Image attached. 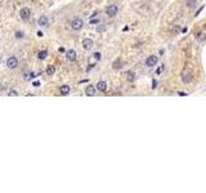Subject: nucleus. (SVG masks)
Masks as SVG:
<instances>
[{"label": "nucleus", "mask_w": 206, "mask_h": 193, "mask_svg": "<svg viewBox=\"0 0 206 193\" xmlns=\"http://www.w3.org/2000/svg\"><path fill=\"white\" fill-rule=\"evenodd\" d=\"M82 26H84V22H82V19L81 18H74L72 21H71V27H72V30L75 31H79L82 29Z\"/></svg>", "instance_id": "1"}, {"label": "nucleus", "mask_w": 206, "mask_h": 193, "mask_svg": "<svg viewBox=\"0 0 206 193\" xmlns=\"http://www.w3.org/2000/svg\"><path fill=\"white\" fill-rule=\"evenodd\" d=\"M19 15H21V18H22L23 21L30 19V17H31V9L27 8V7H23V8L19 10Z\"/></svg>", "instance_id": "2"}, {"label": "nucleus", "mask_w": 206, "mask_h": 193, "mask_svg": "<svg viewBox=\"0 0 206 193\" xmlns=\"http://www.w3.org/2000/svg\"><path fill=\"white\" fill-rule=\"evenodd\" d=\"M117 12H119V8H117V5H115V4L108 5L107 9H106V14L108 15V17H115V15L117 14Z\"/></svg>", "instance_id": "3"}, {"label": "nucleus", "mask_w": 206, "mask_h": 193, "mask_svg": "<svg viewBox=\"0 0 206 193\" xmlns=\"http://www.w3.org/2000/svg\"><path fill=\"white\" fill-rule=\"evenodd\" d=\"M7 66H8V68H10V70H14L18 67V59H17V57H9L8 60H7Z\"/></svg>", "instance_id": "4"}, {"label": "nucleus", "mask_w": 206, "mask_h": 193, "mask_svg": "<svg viewBox=\"0 0 206 193\" xmlns=\"http://www.w3.org/2000/svg\"><path fill=\"white\" fill-rule=\"evenodd\" d=\"M157 60H159V58H157L156 56H149V57L146 59V66H147V67H153V66L157 64Z\"/></svg>", "instance_id": "5"}, {"label": "nucleus", "mask_w": 206, "mask_h": 193, "mask_svg": "<svg viewBox=\"0 0 206 193\" xmlns=\"http://www.w3.org/2000/svg\"><path fill=\"white\" fill-rule=\"evenodd\" d=\"M182 81L183 82H191L192 81V72L191 71H184L183 74H182Z\"/></svg>", "instance_id": "6"}, {"label": "nucleus", "mask_w": 206, "mask_h": 193, "mask_svg": "<svg viewBox=\"0 0 206 193\" xmlns=\"http://www.w3.org/2000/svg\"><path fill=\"white\" fill-rule=\"evenodd\" d=\"M82 48H84L85 50L92 49V48H93V40H92V39H84V40H82Z\"/></svg>", "instance_id": "7"}, {"label": "nucleus", "mask_w": 206, "mask_h": 193, "mask_svg": "<svg viewBox=\"0 0 206 193\" xmlns=\"http://www.w3.org/2000/svg\"><path fill=\"white\" fill-rule=\"evenodd\" d=\"M85 94H86L88 97H94L95 95V88L93 86V85H88L86 89H85Z\"/></svg>", "instance_id": "8"}, {"label": "nucleus", "mask_w": 206, "mask_h": 193, "mask_svg": "<svg viewBox=\"0 0 206 193\" xmlns=\"http://www.w3.org/2000/svg\"><path fill=\"white\" fill-rule=\"evenodd\" d=\"M35 76H36L35 72H31V71H29V70H26L25 72H22V77H23L25 80H31Z\"/></svg>", "instance_id": "9"}, {"label": "nucleus", "mask_w": 206, "mask_h": 193, "mask_svg": "<svg viewBox=\"0 0 206 193\" xmlns=\"http://www.w3.org/2000/svg\"><path fill=\"white\" fill-rule=\"evenodd\" d=\"M66 57H67V59L68 60H75L76 59V52H75L74 49H70V50H67Z\"/></svg>", "instance_id": "10"}, {"label": "nucleus", "mask_w": 206, "mask_h": 193, "mask_svg": "<svg viewBox=\"0 0 206 193\" xmlns=\"http://www.w3.org/2000/svg\"><path fill=\"white\" fill-rule=\"evenodd\" d=\"M97 89L99 91H106L107 90V82L106 81H98L97 82Z\"/></svg>", "instance_id": "11"}, {"label": "nucleus", "mask_w": 206, "mask_h": 193, "mask_svg": "<svg viewBox=\"0 0 206 193\" xmlns=\"http://www.w3.org/2000/svg\"><path fill=\"white\" fill-rule=\"evenodd\" d=\"M125 77H126V81L133 82V81L135 80V74H134L133 71H127L126 74H125Z\"/></svg>", "instance_id": "12"}, {"label": "nucleus", "mask_w": 206, "mask_h": 193, "mask_svg": "<svg viewBox=\"0 0 206 193\" xmlns=\"http://www.w3.org/2000/svg\"><path fill=\"white\" fill-rule=\"evenodd\" d=\"M37 23H39V26H41V27L47 26V25H48V17H47V15H41V17L39 18Z\"/></svg>", "instance_id": "13"}, {"label": "nucleus", "mask_w": 206, "mask_h": 193, "mask_svg": "<svg viewBox=\"0 0 206 193\" xmlns=\"http://www.w3.org/2000/svg\"><path fill=\"white\" fill-rule=\"evenodd\" d=\"M59 91H61L62 95H68V93H70V86H68V85H62L61 89H59Z\"/></svg>", "instance_id": "14"}, {"label": "nucleus", "mask_w": 206, "mask_h": 193, "mask_svg": "<svg viewBox=\"0 0 206 193\" xmlns=\"http://www.w3.org/2000/svg\"><path fill=\"white\" fill-rule=\"evenodd\" d=\"M113 70H120L121 67H123V62L120 59H117V60H115V63H113Z\"/></svg>", "instance_id": "15"}, {"label": "nucleus", "mask_w": 206, "mask_h": 193, "mask_svg": "<svg viewBox=\"0 0 206 193\" xmlns=\"http://www.w3.org/2000/svg\"><path fill=\"white\" fill-rule=\"evenodd\" d=\"M47 56H48L47 50H40V52H39V54H37V58H39V59H45V58H47Z\"/></svg>", "instance_id": "16"}, {"label": "nucleus", "mask_w": 206, "mask_h": 193, "mask_svg": "<svg viewBox=\"0 0 206 193\" xmlns=\"http://www.w3.org/2000/svg\"><path fill=\"white\" fill-rule=\"evenodd\" d=\"M196 39H197L198 41H202V40H205V39H206L205 34H204V32H197V34H196Z\"/></svg>", "instance_id": "17"}, {"label": "nucleus", "mask_w": 206, "mask_h": 193, "mask_svg": "<svg viewBox=\"0 0 206 193\" xmlns=\"http://www.w3.org/2000/svg\"><path fill=\"white\" fill-rule=\"evenodd\" d=\"M54 72H55V67L54 66H48L47 75H54Z\"/></svg>", "instance_id": "18"}, {"label": "nucleus", "mask_w": 206, "mask_h": 193, "mask_svg": "<svg viewBox=\"0 0 206 193\" xmlns=\"http://www.w3.org/2000/svg\"><path fill=\"white\" fill-rule=\"evenodd\" d=\"M186 5H187L188 8H192V7H194V5H196V0H187Z\"/></svg>", "instance_id": "19"}, {"label": "nucleus", "mask_w": 206, "mask_h": 193, "mask_svg": "<svg viewBox=\"0 0 206 193\" xmlns=\"http://www.w3.org/2000/svg\"><path fill=\"white\" fill-rule=\"evenodd\" d=\"M106 31V26L104 25H99L98 27H97V32H99V34H102V32H104Z\"/></svg>", "instance_id": "20"}, {"label": "nucleus", "mask_w": 206, "mask_h": 193, "mask_svg": "<svg viewBox=\"0 0 206 193\" xmlns=\"http://www.w3.org/2000/svg\"><path fill=\"white\" fill-rule=\"evenodd\" d=\"M25 35H23V32H21V31H17L16 32V37L17 39H22Z\"/></svg>", "instance_id": "21"}, {"label": "nucleus", "mask_w": 206, "mask_h": 193, "mask_svg": "<svg viewBox=\"0 0 206 193\" xmlns=\"http://www.w3.org/2000/svg\"><path fill=\"white\" fill-rule=\"evenodd\" d=\"M94 58H95L97 60H101L102 56H101V53H99V52H95V53H94Z\"/></svg>", "instance_id": "22"}, {"label": "nucleus", "mask_w": 206, "mask_h": 193, "mask_svg": "<svg viewBox=\"0 0 206 193\" xmlns=\"http://www.w3.org/2000/svg\"><path fill=\"white\" fill-rule=\"evenodd\" d=\"M9 95H10V97H17L18 93H17L16 90H12V91H9Z\"/></svg>", "instance_id": "23"}, {"label": "nucleus", "mask_w": 206, "mask_h": 193, "mask_svg": "<svg viewBox=\"0 0 206 193\" xmlns=\"http://www.w3.org/2000/svg\"><path fill=\"white\" fill-rule=\"evenodd\" d=\"M89 23H90V25H97V23H99V19H90Z\"/></svg>", "instance_id": "24"}, {"label": "nucleus", "mask_w": 206, "mask_h": 193, "mask_svg": "<svg viewBox=\"0 0 206 193\" xmlns=\"http://www.w3.org/2000/svg\"><path fill=\"white\" fill-rule=\"evenodd\" d=\"M34 86H35V88H39V86H40V82H39V81H35V82H34Z\"/></svg>", "instance_id": "25"}, {"label": "nucleus", "mask_w": 206, "mask_h": 193, "mask_svg": "<svg viewBox=\"0 0 206 193\" xmlns=\"http://www.w3.org/2000/svg\"><path fill=\"white\" fill-rule=\"evenodd\" d=\"M156 86H157V81H156V80H153V85H152V88H153V89H156Z\"/></svg>", "instance_id": "26"}, {"label": "nucleus", "mask_w": 206, "mask_h": 193, "mask_svg": "<svg viewBox=\"0 0 206 193\" xmlns=\"http://www.w3.org/2000/svg\"><path fill=\"white\" fill-rule=\"evenodd\" d=\"M178 94H179V95H182V97H186V95H187V94H186V93H182V91H179V93H178Z\"/></svg>", "instance_id": "27"}, {"label": "nucleus", "mask_w": 206, "mask_h": 193, "mask_svg": "<svg viewBox=\"0 0 206 193\" xmlns=\"http://www.w3.org/2000/svg\"><path fill=\"white\" fill-rule=\"evenodd\" d=\"M37 36H40V37H41V36H43V32H41V31H39V32H37Z\"/></svg>", "instance_id": "28"}]
</instances>
